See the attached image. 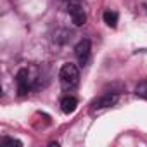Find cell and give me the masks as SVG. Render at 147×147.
<instances>
[{
  "instance_id": "cell-6",
  "label": "cell",
  "mask_w": 147,
  "mask_h": 147,
  "mask_svg": "<svg viewBox=\"0 0 147 147\" xmlns=\"http://www.w3.org/2000/svg\"><path fill=\"white\" fill-rule=\"evenodd\" d=\"M78 107V99L76 97H73V95H64L61 99V111L66 113V114H71V113H75Z\"/></svg>"
},
{
  "instance_id": "cell-1",
  "label": "cell",
  "mask_w": 147,
  "mask_h": 147,
  "mask_svg": "<svg viewBox=\"0 0 147 147\" xmlns=\"http://www.w3.org/2000/svg\"><path fill=\"white\" fill-rule=\"evenodd\" d=\"M59 82L64 90H73L80 83V71L73 62H66L59 71Z\"/></svg>"
},
{
  "instance_id": "cell-2",
  "label": "cell",
  "mask_w": 147,
  "mask_h": 147,
  "mask_svg": "<svg viewBox=\"0 0 147 147\" xmlns=\"http://www.w3.org/2000/svg\"><path fill=\"white\" fill-rule=\"evenodd\" d=\"M16 85H18V94L19 95H24L31 90L33 87V78H31V73L28 67H23L18 71L16 75Z\"/></svg>"
},
{
  "instance_id": "cell-8",
  "label": "cell",
  "mask_w": 147,
  "mask_h": 147,
  "mask_svg": "<svg viewBox=\"0 0 147 147\" xmlns=\"http://www.w3.org/2000/svg\"><path fill=\"white\" fill-rule=\"evenodd\" d=\"M137 95L147 99V82H144V83H140V85L137 87Z\"/></svg>"
},
{
  "instance_id": "cell-9",
  "label": "cell",
  "mask_w": 147,
  "mask_h": 147,
  "mask_svg": "<svg viewBox=\"0 0 147 147\" xmlns=\"http://www.w3.org/2000/svg\"><path fill=\"white\" fill-rule=\"evenodd\" d=\"M7 145H18V147H21L23 144L19 140H14V138H4L2 140V147H7Z\"/></svg>"
},
{
  "instance_id": "cell-5",
  "label": "cell",
  "mask_w": 147,
  "mask_h": 147,
  "mask_svg": "<svg viewBox=\"0 0 147 147\" xmlns=\"http://www.w3.org/2000/svg\"><path fill=\"white\" fill-rule=\"evenodd\" d=\"M116 102H118V95H116V94H106V95L99 97L92 106H94V109H104V107L114 106Z\"/></svg>"
},
{
  "instance_id": "cell-3",
  "label": "cell",
  "mask_w": 147,
  "mask_h": 147,
  "mask_svg": "<svg viewBox=\"0 0 147 147\" xmlns=\"http://www.w3.org/2000/svg\"><path fill=\"white\" fill-rule=\"evenodd\" d=\"M67 11H69L71 21H73V24H75V26H83V24L87 23V14H85V11H83V7L80 5L78 0H69Z\"/></svg>"
},
{
  "instance_id": "cell-4",
  "label": "cell",
  "mask_w": 147,
  "mask_h": 147,
  "mask_svg": "<svg viewBox=\"0 0 147 147\" xmlns=\"http://www.w3.org/2000/svg\"><path fill=\"white\" fill-rule=\"evenodd\" d=\"M90 52H92V45H90V40L83 38L78 42V45L75 47V55L80 62V66H87L88 61H90Z\"/></svg>"
},
{
  "instance_id": "cell-7",
  "label": "cell",
  "mask_w": 147,
  "mask_h": 147,
  "mask_svg": "<svg viewBox=\"0 0 147 147\" xmlns=\"http://www.w3.org/2000/svg\"><path fill=\"white\" fill-rule=\"evenodd\" d=\"M104 23H106L109 28H116V24H118V12H114V11H106V12H104Z\"/></svg>"
}]
</instances>
